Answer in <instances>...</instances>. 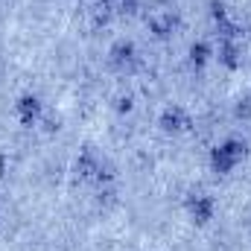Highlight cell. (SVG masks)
Wrapping results in <instances>:
<instances>
[{"mask_svg": "<svg viewBox=\"0 0 251 251\" xmlns=\"http://www.w3.org/2000/svg\"><path fill=\"white\" fill-rule=\"evenodd\" d=\"M243 155H246V143H243V140H228V143H222V146L213 149L210 167H213V173L225 176V173H231V170L243 161Z\"/></svg>", "mask_w": 251, "mask_h": 251, "instance_id": "6da1fadb", "label": "cell"}, {"mask_svg": "<svg viewBox=\"0 0 251 251\" xmlns=\"http://www.w3.org/2000/svg\"><path fill=\"white\" fill-rule=\"evenodd\" d=\"M76 173H79V178H85V181H111V170L91 152V149H85L82 155H79V161H76Z\"/></svg>", "mask_w": 251, "mask_h": 251, "instance_id": "7a4b0ae2", "label": "cell"}, {"mask_svg": "<svg viewBox=\"0 0 251 251\" xmlns=\"http://www.w3.org/2000/svg\"><path fill=\"white\" fill-rule=\"evenodd\" d=\"M146 24H149V29H152L158 38H167V35L178 26V15H176L170 6H155V9H149Z\"/></svg>", "mask_w": 251, "mask_h": 251, "instance_id": "3957f363", "label": "cell"}, {"mask_svg": "<svg viewBox=\"0 0 251 251\" xmlns=\"http://www.w3.org/2000/svg\"><path fill=\"white\" fill-rule=\"evenodd\" d=\"M187 210H190V216H193L196 225H207L213 219V199L204 196V193H196V196H190Z\"/></svg>", "mask_w": 251, "mask_h": 251, "instance_id": "277c9868", "label": "cell"}, {"mask_svg": "<svg viewBox=\"0 0 251 251\" xmlns=\"http://www.w3.org/2000/svg\"><path fill=\"white\" fill-rule=\"evenodd\" d=\"M111 62L120 70H134L137 67V50H134V44L131 41H117L111 47Z\"/></svg>", "mask_w": 251, "mask_h": 251, "instance_id": "5b68a950", "label": "cell"}, {"mask_svg": "<svg viewBox=\"0 0 251 251\" xmlns=\"http://www.w3.org/2000/svg\"><path fill=\"white\" fill-rule=\"evenodd\" d=\"M161 128L167 134H178V131H187L190 128V117L181 111V108H167L161 114Z\"/></svg>", "mask_w": 251, "mask_h": 251, "instance_id": "8992f818", "label": "cell"}, {"mask_svg": "<svg viewBox=\"0 0 251 251\" xmlns=\"http://www.w3.org/2000/svg\"><path fill=\"white\" fill-rule=\"evenodd\" d=\"M38 114H41V100H38V97H21V102H18V117H21V123L32 126L38 120Z\"/></svg>", "mask_w": 251, "mask_h": 251, "instance_id": "52a82bcc", "label": "cell"}, {"mask_svg": "<svg viewBox=\"0 0 251 251\" xmlns=\"http://www.w3.org/2000/svg\"><path fill=\"white\" fill-rule=\"evenodd\" d=\"M219 62L225 67H240V44L237 41H222L219 44Z\"/></svg>", "mask_w": 251, "mask_h": 251, "instance_id": "ba28073f", "label": "cell"}, {"mask_svg": "<svg viewBox=\"0 0 251 251\" xmlns=\"http://www.w3.org/2000/svg\"><path fill=\"white\" fill-rule=\"evenodd\" d=\"M207 62H210V47H207L204 41L193 44V47H190V64H193V67H204Z\"/></svg>", "mask_w": 251, "mask_h": 251, "instance_id": "9c48e42d", "label": "cell"}, {"mask_svg": "<svg viewBox=\"0 0 251 251\" xmlns=\"http://www.w3.org/2000/svg\"><path fill=\"white\" fill-rule=\"evenodd\" d=\"M237 117H251V100H243L237 105Z\"/></svg>", "mask_w": 251, "mask_h": 251, "instance_id": "30bf717a", "label": "cell"}, {"mask_svg": "<svg viewBox=\"0 0 251 251\" xmlns=\"http://www.w3.org/2000/svg\"><path fill=\"white\" fill-rule=\"evenodd\" d=\"M137 3H140V0H123V9H126V12H134V9H137Z\"/></svg>", "mask_w": 251, "mask_h": 251, "instance_id": "8fae6325", "label": "cell"}, {"mask_svg": "<svg viewBox=\"0 0 251 251\" xmlns=\"http://www.w3.org/2000/svg\"><path fill=\"white\" fill-rule=\"evenodd\" d=\"M0 176H3V158H0Z\"/></svg>", "mask_w": 251, "mask_h": 251, "instance_id": "7c38bea8", "label": "cell"}]
</instances>
